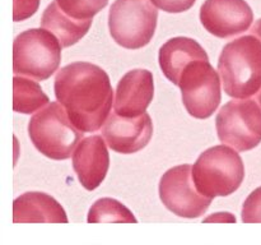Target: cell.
Wrapping results in <instances>:
<instances>
[{
	"label": "cell",
	"instance_id": "cell-1",
	"mask_svg": "<svg viewBox=\"0 0 261 245\" xmlns=\"http://www.w3.org/2000/svg\"><path fill=\"white\" fill-rule=\"evenodd\" d=\"M56 101L64 107L76 129L94 133L111 114L115 92L105 69L88 61H74L56 73Z\"/></svg>",
	"mask_w": 261,
	"mask_h": 245
},
{
	"label": "cell",
	"instance_id": "cell-2",
	"mask_svg": "<svg viewBox=\"0 0 261 245\" xmlns=\"http://www.w3.org/2000/svg\"><path fill=\"white\" fill-rule=\"evenodd\" d=\"M218 71L229 97L255 96L261 88V41L249 33L227 43L219 55Z\"/></svg>",
	"mask_w": 261,
	"mask_h": 245
},
{
	"label": "cell",
	"instance_id": "cell-3",
	"mask_svg": "<svg viewBox=\"0 0 261 245\" xmlns=\"http://www.w3.org/2000/svg\"><path fill=\"white\" fill-rule=\"evenodd\" d=\"M245 179V163L239 151L218 144L200 153L193 165L196 190L206 198L228 197L239 190Z\"/></svg>",
	"mask_w": 261,
	"mask_h": 245
},
{
	"label": "cell",
	"instance_id": "cell-4",
	"mask_svg": "<svg viewBox=\"0 0 261 245\" xmlns=\"http://www.w3.org/2000/svg\"><path fill=\"white\" fill-rule=\"evenodd\" d=\"M28 135L38 152L55 161L73 157L84 138V133L76 129L58 101L50 102L32 115L28 121Z\"/></svg>",
	"mask_w": 261,
	"mask_h": 245
},
{
	"label": "cell",
	"instance_id": "cell-5",
	"mask_svg": "<svg viewBox=\"0 0 261 245\" xmlns=\"http://www.w3.org/2000/svg\"><path fill=\"white\" fill-rule=\"evenodd\" d=\"M60 41L43 28H31L19 33L13 42V73L46 81L58 71L61 63Z\"/></svg>",
	"mask_w": 261,
	"mask_h": 245
},
{
	"label": "cell",
	"instance_id": "cell-6",
	"mask_svg": "<svg viewBox=\"0 0 261 245\" xmlns=\"http://www.w3.org/2000/svg\"><path fill=\"white\" fill-rule=\"evenodd\" d=\"M157 22L158 10L152 0H115L110 8V35L127 50L147 46L154 36Z\"/></svg>",
	"mask_w": 261,
	"mask_h": 245
},
{
	"label": "cell",
	"instance_id": "cell-7",
	"mask_svg": "<svg viewBox=\"0 0 261 245\" xmlns=\"http://www.w3.org/2000/svg\"><path fill=\"white\" fill-rule=\"evenodd\" d=\"M216 129L223 144L239 152L254 150L261 143V109L255 99L231 100L219 109Z\"/></svg>",
	"mask_w": 261,
	"mask_h": 245
},
{
	"label": "cell",
	"instance_id": "cell-8",
	"mask_svg": "<svg viewBox=\"0 0 261 245\" xmlns=\"http://www.w3.org/2000/svg\"><path fill=\"white\" fill-rule=\"evenodd\" d=\"M186 111L195 119H208L222 101V79L209 60L190 63L178 83Z\"/></svg>",
	"mask_w": 261,
	"mask_h": 245
},
{
	"label": "cell",
	"instance_id": "cell-9",
	"mask_svg": "<svg viewBox=\"0 0 261 245\" xmlns=\"http://www.w3.org/2000/svg\"><path fill=\"white\" fill-rule=\"evenodd\" d=\"M158 193L163 206L182 218H199L213 202L196 190L191 165H178L166 171L161 176Z\"/></svg>",
	"mask_w": 261,
	"mask_h": 245
},
{
	"label": "cell",
	"instance_id": "cell-10",
	"mask_svg": "<svg viewBox=\"0 0 261 245\" xmlns=\"http://www.w3.org/2000/svg\"><path fill=\"white\" fill-rule=\"evenodd\" d=\"M200 22L211 35L229 38L250 30L254 12L246 0H205L200 8Z\"/></svg>",
	"mask_w": 261,
	"mask_h": 245
},
{
	"label": "cell",
	"instance_id": "cell-11",
	"mask_svg": "<svg viewBox=\"0 0 261 245\" xmlns=\"http://www.w3.org/2000/svg\"><path fill=\"white\" fill-rule=\"evenodd\" d=\"M109 148L121 155H133L148 145L153 137V121L148 112L139 117H122L111 112L102 127Z\"/></svg>",
	"mask_w": 261,
	"mask_h": 245
},
{
	"label": "cell",
	"instance_id": "cell-12",
	"mask_svg": "<svg viewBox=\"0 0 261 245\" xmlns=\"http://www.w3.org/2000/svg\"><path fill=\"white\" fill-rule=\"evenodd\" d=\"M154 97V79L147 69H133L116 86L114 112L122 117H139L147 112Z\"/></svg>",
	"mask_w": 261,
	"mask_h": 245
},
{
	"label": "cell",
	"instance_id": "cell-13",
	"mask_svg": "<svg viewBox=\"0 0 261 245\" xmlns=\"http://www.w3.org/2000/svg\"><path fill=\"white\" fill-rule=\"evenodd\" d=\"M109 145L102 135H91L81 140L71 157L79 183L86 190H94L106 179L110 168Z\"/></svg>",
	"mask_w": 261,
	"mask_h": 245
},
{
	"label": "cell",
	"instance_id": "cell-14",
	"mask_svg": "<svg viewBox=\"0 0 261 245\" xmlns=\"http://www.w3.org/2000/svg\"><path fill=\"white\" fill-rule=\"evenodd\" d=\"M14 224H68L64 207L50 194L27 191L13 201Z\"/></svg>",
	"mask_w": 261,
	"mask_h": 245
},
{
	"label": "cell",
	"instance_id": "cell-15",
	"mask_svg": "<svg viewBox=\"0 0 261 245\" xmlns=\"http://www.w3.org/2000/svg\"><path fill=\"white\" fill-rule=\"evenodd\" d=\"M198 60H209V56L203 46L190 37L170 38L163 43L158 54V61L166 78L178 86L182 71L190 63Z\"/></svg>",
	"mask_w": 261,
	"mask_h": 245
},
{
	"label": "cell",
	"instance_id": "cell-16",
	"mask_svg": "<svg viewBox=\"0 0 261 245\" xmlns=\"http://www.w3.org/2000/svg\"><path fill=\"white\" fill-rule=\"evenodd\" d=\"M92 19L78 20L69 17L54 0L47 5L41 17V27L56 36L63 47L75 45L88 33Z\"/></svg>",
	"mask_w": 261,
	"mask_h": 245
},
{
	"label": "cell",
	"instance_id": "cell-17",
	"mask_svg": "<svg viewBox=\"0 0 261 245\" xmlns=\"http://www.w3.org/2000/svg\"><path fill=\"white\" fill-rule=\"evenodd\" d=\"M50 104V99L37 81L28 77L13 78V110L18 114H36Z\"/></svg>",
	"mask_w": 261,
	"mask_h": 245
},
{
	"label": "cell",
	"instance_id": "cell-18",
	"mask_svg": "<svg viewBox=\"0 0 261 245\" xmlns=\"http://www.w3.org/2000/svg\"><path fill=\"white\" fill-rule=\"evenodd\" d=\"M88 224H138V218L122 202L115 198H99L87 214Z\"/></svg>",
	"mask_w": 261,
	"mask_h": 245
},
{
	"label": "cell",
	"instance_id": "cell-19",
	"mask_svg": "<svg viewBox=\"0 0 261 245\" xmlns=\"http://www.w3.org/2000/svg\"><path fill=\"white\" fill-rule=\"evenodd\" d=\"M65 14L78 20L93 19L106 5L109 0H56Z\"/></svg>",
	"mask_w": 261,
	"mask_h": 245
},
{
	"label": "cell",
	"instance_id": "cell-20",
	"mask_svg": "<svg viewBox=\"0 0 261 245\" xmlns=\"http://www.w3.org/2000/svg\"><path fill=\"white\" fill-rule=\"evenodd\" d=\"M244 224H261V186L252 190L245 199L241 209Z\"/></svg>",
	"mask_w": 261,
	"mask_h": 245
},
{
	"label": "cell",
	"instance_id": "cell-21",
	"mask_svg": "<svg viewBox=\"0 0 261 245\" xmlns=\"http://www.w3.org/2000/svg\"><path fill=\"white\" fill-rule=\"evenodd\" d=\"M41 0H13V19L22 22L32 17L38 10Z\"/></svg>",
	"mask_w": 261,
	"mask_h": 245
},
{
	"label": "cell",
	"instance_id": "cell-22",
	"mask_svg": "<svg viewBox=\"0 0 261 245\" xmlns=\"http://www.w3.org/2000/svg\"><path fill=\"white\" fill-rule=\"evenodd\" d=\"M196 0H152L158 9L167 13H182L194 7Z\"/></svg>",
	"mask_w": 261,
	"mask_h": 245
},
{
	"label": "cell",
	"instance_id": "cell-23",
	"mask_svg": "<svg viewBox=\"0 0 261 245\" xmlns=\"http://www.w3.org/2000/svg\"><path fill=\"white\" fill-rule=\"evenodd\" d=\"M236 217L231 212H217V213L209 214L203 219L205 224H236Z\"/></svg>",
	"mask_w": 261,
	"mask_h": 245
},
{
	"label": "cell",
	"instance_id": "cell-24",
	"mask_svg": "<svg viewBox=\"0 0 261 245\" xmlns=\"http://www.w3.org/2000/svg\"><path fill=\"white\" fill-rule=\"evenodd\" d=\"M250 33L254 36H256V37L261 41V18L255 22V24L252 26L251 30H250Z\"/></svg>",
	"mask_w": 261,
	"mask_h": 245
},
{
	"label": "cell",
	"instance_id": "cell-25",
	"mask_svg": "<svg viewBox=\"0 0 261 245\" xmlns=\"http://www.w3.org/2000/svg\"><path fill=\"white\" fill-rule=\"evenodd\" d=\"M255 101H256L257 104H259V106H260V109H261V88H260V91L257 92L256 94H255Z\"/></svg>",
	"mask_w": 261,
	"mask_h": 245
}]
</instances>
